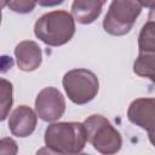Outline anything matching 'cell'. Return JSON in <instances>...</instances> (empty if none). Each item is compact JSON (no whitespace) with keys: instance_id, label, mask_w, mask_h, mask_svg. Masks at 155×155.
<instances>
[{"instance_id":"8","label":"cell","mask_w":155,"mask_h":155,"mask_svg":"<svg viewBox=\"0 0 155 155\" xmlns=\"http://www.w3.org/2000/svg\"><path fill=\"white\" fill-rule=\"evenodd\" d=\"M38 114L28 105H18L8 117L10 132L19 138L29 137L36 127Z\"/></svg>"},{"instance_id":"2","label":"cell","mask_w":155,"mask_h":155,"mask_svg":"<svg viewBox=\"0 0 155 155\" xmlns=\"http://www.w3.org/2000/svg\"><path fill=\"white\" fill-rule=\"evenodd\" d=\"M86 142V130L81 122H53L45 131L46 147L64 155L80 154Z\"/></svg>"},{"instance_id":"12","label":"cell","mask_w":155,"mask_h":155,"mask_svg":"<svg viewBox=\"0 0 155 155\" xmlns=\"http://www.w3.org/2000/svg\"><path fill=\"white\" fill-rule=\"evenodd\" d=\"M155 51V23L147 22L138 35V52Z\"/></svg>"},{"instance_id":"1","label":"cell","mask_w":155,"mask_h":155,"mask_svg":"<svg viewBox=\"0 0 155 155\" xmlns=\"http://www.w3.org/2000/svg\"><path fill=\"white\" fill-rule=\"evenodd\" d=\"M34 34L47 46H62L74 36L75 19L71 13L64 10L44 13L34 24Z\"/></svg>"},{"instance_id":"9","label":"cell","mask_w":155,"mask_h":155,"mask_svg":"<svg viewBox=\"0 0 155 155\" xmlns=\"http://www.w3.org/2000/svg\"><path fill=\"white\" fill-rule=\"evenodd\" d=\"M17 65L23 71H33L38 69L42 62V52L40 46L31 40H24L17 44L15 48Z\"/></svg>"},{"instance_id":"5","label":"cell","mask_w":155,"mask_h":155,"mask_svg":"<svg viewBox=\"0 0 155 155\" xmlns=\"http://www.w3.org/2000/svg\"><path fill=\"white\" fill-rule=\"evenodd\" d=\"M62 85L68 98L78 105L91 102L99 90L97 75L85 68H76L67 71L63 76Z\"/></svg>"},{"instance_id":"10","label":"cell","mask_w":155,"mask_h":155,"mask_svg":"<svg viewBox=\"0 0 155 155\" xmlns=\"http://www.w3.org/2000/svg\"><path fill=\"white\" fill-rule=\"evenodd\" d=\"M104 1L76 0L71 4V15L80 24H91L101 15Z\"/></svg>"},{"instance_id":"7","label":"cell","mask_w":155,"mask_h":155,"mask_svg":"<svg viewBox=\"0 0 155 155\" xmlns=\"http://www.w3.org/2000/svg\"><path fill=\"white\" fill-rule=\"evenodd\" d=\"M127 119L148 133L155 131V97L134 99L127 109Z\"/></svg>"},{"instance_id":"13","label":"cell","mask_w":155,"mask_h":155,"mask_svg":"<svg viewBox=\"0 0 155 155\" xmlns=\"http://www.w3.org/2000/svg\"><path fill=\"white\" fill-rule=\"evenodd\" d=\"M1 114H0V119L1 121H4L10 113V109L12 107L13 103V98H12V84L10 81H7L6 79H1Z\"/></svg>"},{"instance_id":"15","label":"cell","mask_w":155,"mask_h":155,"mask_svg":"<svg viewBox=\"0 0 155 155\" xmlns=\"http://www.w3.org/2000/svg\"><path fill=\"white\" fill-rule=\"evenodd\" d=\"M17 151H18V145L12 138H10V137L1 138L0 155H17Z\"/></svg>"},{"instance_id":"18","label":"cell","mask_w":155,"mask_h":155,"mask_svg":"<svg viewBox=\"0 0 155 155\" xmlns=\"http://www.w3.org/2000/svg\"><path fill=\"white\" fill-rule=\"evenodd\" d=\"M148 138H149V140H150V143L155 147V131H153V132H149L148 133Z\"/></svg>"},{"instance_id":"16","label":"cell","mask_w":155,"mask_h":155,"mask_svg":"<svg viewBox=\"0 0 155 155\" xmlns=\"http://www.w3.org/2000/svg\"><path fill=\"white\" fill-rule=\"evenodd\" d=\"M142 6H147V7H149L148 21L155 23V1H154V2H142Z\"/></svg>"},{"instance_id":"14","label":"cell","mask_w":155,"mask_h":155,"mask_svg":"<svg viewBox=\"0 0 155 155\" xmlns=\"http://www.w3.org/2000/svg\"><path fill=\"white\" fill-rule=\"evenodd\" d=\"M6 4L13 12H17V13H29L36 6V2L28 1V0H19V1L13 0V1H8Z\"/></svg>"},{"instance_id":"17","label":"cell","mask_w":155,"mask_h":155,"mask_svg":"<svg viewBox=\"0 0 155 155\" xmlns=\"http://www.w3.org/2000/svg\"><path fill=\"white\" fill-rule=\"evenodd\" d=\"M35 155H64V154L58 153V151H56V150H53V149H51L48 147H44V148H40L36 151Z\"/></svg>"},{"instance_id":"19","label":"cell","mask_w":155,"mask_h":155,"mask_svg":"<svg viewBox=\"0 0 155 155\" xmlns=\"http://www.w3.org/2000/svg\"><path fill=\"white\" fill-rule=\"evenodd\" d=\"M76 155H90V154H85V153H82V154H76Z\"/></svg>"},{"instance_id":"4","label":"cell","mask_w":155,"mask_h":155,"mask_svg":"<svg viewBox=\"0 0 155 155\" xmlns=\"http://www.w3.org/2000/svg\"><path fill=\"white\" fill-rule=\"evenodd\" d=\"M142 2L132 0L111 1L103 19V29L114 36H122L131 31L142 12Z\"/></svg>"},{"instance_id":"11","label":"cell","mask_w":155,"mask_h":155,"mask_svg":"<svg viewBox=\"0 0 155 155\" xmlns=\"http://www.w3.org/2000/svg\"><path fill=\"white\" fill-rule=\"evenodd\" d=\"M133 71L155 84V51L138 52V57L133 63Z\"/></svg>"},{"instance_id":"3","label":"cell","mask_w":155,"mask_h":155,"mask_svg":"<svg viewBox=\"0 0 155 155\" xmlns=\"http://www.w3.org/2000/svg\"><path fill=\"white\" fill-rule=\"evenodd\" d=\"M87 142L102 155H115L122 147V137L120 132L110 124V121L99 114L88 116L84 122Z\"/></svg>"},{"instance_id":"6","label":"cell","mask_w":155,"mask_h":155,"mask_svg":"<svg viewBox=\"0 0 155 155\" xmlns=\"http://www.w3.org/2000/svg\"><path fill=\"white\" fill-rule=\"evenodd\" d=\"M35 111L46 122H53L61 119L65 111V99L62 92L56 87L42 88L35 99Z\"/></svg>"}]
</instances>
